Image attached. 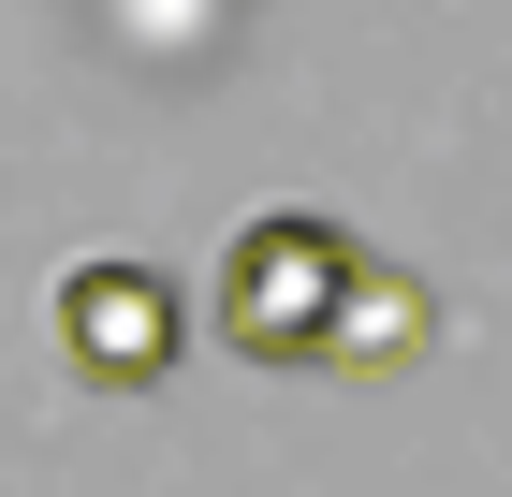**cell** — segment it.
Returning <instances> with one entry per match:
<instances>
[{
  "instance_id": "7a4b0ae2",
  "label": "cell",
  "mask_w": 512,
  "mask_h": 497,
  "mask_svg": "<svg viewBox=\"0 0 512 497\" xmlns=\"http://www.w3.org/2000/svg\"><path fill=\"white\" fill-rule=\"evenodd\" d=\"M44 337H59V366H74L88 395H147L161 366L191 351V293L161 264H132V249H103V264H74L44 293Z\"/></svg>"
},
{
  "instance_id": "6da1fadb",
  "label": "cell",
  "mask_w": 512,
  "mask_h": 497,
  "mask_svg": "<svg viewBox=\"0 0 512 497\" xmlns=\"http://www.w3.org/2000/svg\"><path fill=\"white\" fill-rule=\"evenodd\" d=\"M352 264L366 249L337 220L264 205V220H235V249H220V278H205V337L235 351V366H322V322H337Z\"/></svg>"
},
{
  "instance_id": "3957f363",
  "label": "cell",
  "mask_w": 512,
  "mask_h": 497,
  "mask_svg": "<svg viewBox=\"0 0 512 497\" xmlns=\"http://www.w3.org/2000/svg\"><path fill=\"white\" fill-rule=\"evenodd\" d=\"M395 351H425V278H395L381 249H366L352 293H337V322H322V381H381Z\"/></svg>"
}]
</instances>
